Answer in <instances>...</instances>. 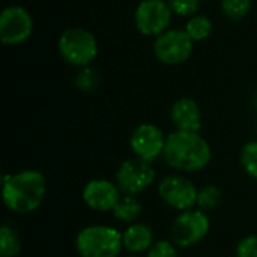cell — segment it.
<instances>
[{
	"label": "cell",
	"instance_id": "23",
	"mask_svg": "<svg viewBox=\"0 0 257 257\" xmlns=\"http://www.w3.org/2000/svg\"><path fill=\"white\" fill-rule=\"evenodd\" d=\"M146 257H178V247L169 239H160L148 250Z\"/></svg>",
	"mask_w": 257,
	"mask_h": 257
},
{
	"label": "cell",
	"instance_id": "10",
	"mask_svg": "<svg viewBox=\"0 0 257 257\" xmlns=\"http://www.w3.org/2000/svg\"><path fill=\"white\" fill-rule=\"evenodd\" d=\"M33 32V18L30 12L20 6H6L0 14V41L5 45H20L26 42Z\"/></svg>",
	"mask_w": 257,
	"mask_h": 257
},
{
	"label": "cell",
	"instance_id": "7",
	"mask_svg": "<svg viewBox=\"0 0 257 257\" xmlns=\"http://www.w3.org/2000/svg\"><path fill=\"white\" fill-rule=\"evenodd\" d=\"M157 193L166 206L178 212L193 209L197 205L199 188L184 175L164 176L157 185Z\"/></svg>",
	"mask_w": 257,
	"mask_h": 257
},
{
	"label": "cell",
	"instance_id": "15",
	"mask_svg": "<svg viewBox=\"0 0 257 257\" xmlns=\"http://www.w3.org/2000/svg\"><path fill=\"white\" fill-rule=\"evenodd\" d=\"M111 214L117 221L130 226L140 220L143 214V205L136 196H122Z\"/></svg>",
	"mask_w": 257,
	"mask_h": 257
},
{
	"label": "cell",
	"instance_id": "25",
	"mask_svg": "<svg viewBox=\"0 0 257 257\" xmlns=\"http://www.w3.org/2000/svg\"><path fill=\"white\" fill-rule=\"evenodd\" d=\"M123 257H142L140 254H128V256H123Z\"/></svg>",
	"mask_w": 257,
	"mask_h": 257
},
{
	"label": "cell",
	"instance_id": "24",
	"mask_svg": "<svg viewBox=\"0 0 257 257\" xmlns=\"http://www.w3.org/2000/svg\"><path fill=\"white\" fill-rule=\"evenodd\" d=\"M236 257H257V235H248L238 242Z\"/></svg>",
	"mask_w": 257,
	"mask_h": 257
},
{
	"label": "cell",
	"instance_id": "5",
	"mask_svg": "<svg viewBox=\"0 0 257 257\" xmlns=\"http://www.w3.org/2000/svg\"><path fill=\"white\" fill-rule=\"evenodd\" d=\"M211 230L208 212L193 208L179 212L170 227V241L178 248H191L202 242Z\"/></svg>",
	"mask_w": 257,
	"mask_h": 257
},
{
	"label": "cell",
	"instance_id": "17",
	"mask_svg": "<svg viewBox=\"0 0 257 257\" xmlns=\"http://www.w3.org/2000/svg\"><path fill=\"white\" fill-rule=\"evenodd\" d=\"M184 30L193 39V42H202L211 36V33L214 30V24L209 17L197 14V15L188 18Z\"/></svg>",
	"mask_w": 257,
	"mask_h": 257
},
{
	"label": "cell",
	"instance_id": "19",
	"mask_svg": "<svg viewBox=\"0 0 257 257\" xmlns=\"http://www.w3.org/2000/svg\"><path fill=\"white\" fill-rule=\"evenodd\" d=\"M101 83V77L98 74V71L92 66H86L78 69L77 75H75V86L80 92L84 93H92L99 87Z\"/></svg>",
	"mask_w": 257,
	"mask_h": 257
},
{
	"label": "cell",
	"instance_id": "11",
	"mask_svg": "<svg viewBox=\"0 0 257 257\" xmlns=\"http://www.w3.org/2000/svg\"><path fill=\"white\" fill-rule=\"evenodd\" d=\"M166 140L167 136L160 126L154 123H142L131 133L130 148L134 157L148 163H154L157 158L163 157Z\"/></svg>",
	"mask_w": 257,
	"mask_h": 257
},
{
	"label": "cell",
	"instance_id": "6",
	"mask_svg": "<svg viewBox=\"0 0 257 257\" xmlns=\"http://www.w3.org/2000/svg\"><path fill=\"white\" fill-rule=\"evenodd\" d=\"M157 179L154 163H148L137 157L125 160L117 172L114 182L123 196H139L149 190Z\"/></svg>",
	"mask_w": 257,
	"mask_h": 257
},
{
	"label": "cell",
	"instance_id": "8",
	"mask_svg": "<svg viewBox=\"0 0 257 257\" xmlns=\"http://www.w3.org/2000/svg\"><path fill=\"white\" fill-rule=\"evenodd\" d=\"M194 42L181 29H169L154 41V54L158 62L169 66H176L190 59Z\"/></svg>",
	"mask_w": 257,
	"mask_h": 257
},
{
	"label": "cell",
	"instance_id": "18",
	"mask_svg": "<svg viewBox=\"0 0 257 257\" xmlns=\"http://www.w3.org/2000/svg\"><path fill=\"white\" fill-rule=\"evenodd\" d=\"M221 202H223V193L217 185L208 184V185L199 188L196 208H199L205 212H211V211H215L221 205Z\"/></svg>",
	"mask_w": 257,
	"mask_h": 257
},
{
	"label": "cell",
	"instance_id": "13",
	"mask_svg": "<svg viewBox=\"0 0 257 257\" xmlns=\"http://www.w3.org/2000/svg\"><path fill=\"white\" fill-rule=\"evenodd\" d=\"M170 119L175 130L194 133H200L202 130V110L193 98L185 96L175 101L170 108Z\"/></svg>",
	"mask_w": 257,
	"mask_h": 257
},
{
	"label": "cell",
	"instance_id": "14",
	"mask_svg": "<svg viewBox=\"0 0 257 257\" xmlns=\"http://www.w3.org/2000/svg\"><path fill=\"white\" fill-rule=\"evenodd\" d=\"M122 242H123V250H126L128 253L142 254V253H148V250L154 245L155 235L151 226L137 221L126 226V229L122 232Z\"/></svg>",
	"mask_w": 257,
	"mask_h": 257
},
{
	"label": "cell",
	"instance_id": "21",
	"mask_svg": "<svg viewBox=\"0 0 257 257\" xmlns=\"http://www.w3.org/2000/svg\"><path fill=\"white\" fill-rule=\"evenodd\" d=\"M239 161L244 172L257 181V140H251L242 146Z\"/></svg>",
	"mask_w": 257,
	"mask_h": 257
},
{
	"label": "cell",
	"instance_id": "26",
	"mask_svg": "<svg viewBox=\"0 0 257 257\" xmlns=\"http://www.w3.org/2000/svg\"><path fill=\"white\" fill-rule=\"evenodd\" d=\"M253 102H254V105H256V108H257V93H256V96H254V101H253Z\"/></svg>",
	"mask_w": 257,
	"mask_h": 257
},
{
	"label": "cell",
	"instance_id": "20",
	"mask_svg": "<svg viewBox=\"0 0 257 257\" xmlns=\"http://www.w3.org/2000/svg\"><path fill=\"white\" fill-rule=\"evenodd\" d=\"M223 14L232 21L244 20L251 11V0H220Z\"/></svg>",
	"mask_w": 257,
	"mask_h": 257
},
{
	"label": "cell",
	"instance_id": "16",
	"mask_svg": "<svg viewBox=\"0 0 257 257\" xmlns=\"http://www.w3.org/2000/svg\"><path fill=\"white\" fill-rule=\"evenodd\" d=\"M21 251V238L18 230L5 223L0 227V256L17 257Z\"/></svg>",
	"mask_w": 257,
	"mask_h": 257
},
{
	"label": "cell",
	"instance_id": "12",
	"mask_svg": "<svg viewBox=\"0 0 257 257\" xmlns=\"http://www.w3.org/2000/svg\"><path fill=\"white\" fill-rule=\"evenodd\" d=\"M84 205L95 212H111L123 196L117 184L104 178L89 181L83 188Z\"/></svg>",
	"mask_w": 257,
	"mask_h": 257
},
{
	"label": "cell",
	"instance_id": "9",
	"mask_svg": "<svg viewBox=\"0 0 257 257\" xmlns=\"http://www.w3.org/2000/svg\"><path fill=\"white\" fill-rule=\"evenodd\" d=\"M173 12L167 0H142L134 11L137 30L145 36H160L170 29Z\"/></svg>",
	"mask_w": 257,
	"mask_h": 257
},
{
	"label": "cell",
	"instance_id": "4",
	"mask_svg": "<svg viewBox=\"0 0 257 257\" xmlns=\"http://www.w3.org/2000/svg\"><path fill=\"white\" fill-rule=\"evenodd\" d=\"M62 59L74 68H86L96 59L99 47L96 36L83 27L66 29L57 42Z\"/></svg>",
	"mask_w": 257,
	"mask_h": 257
},
{
	"label": "cell",
	"instance_id": "1",
	"mask_svg": "<svg viewBox=\"0 0 257 257\" xmlns=\"http://www.w3.org/2000/svg\"><path fill=\"white\" fill-rule=\"evenodd\" d=\"M161 158L179 173H194L209 166L212 149L200 133L175 130L167 136Z\"/></svg>",
	"mask_w": 257,
	"mask_h": 257
},
{
	"label": "cell",
	"instance_id": "22",
	"mask_svg": "<svg viewBox=\"0 0 257 257\" xmlns=\"http://www.w3.org/2000/svg\"><path fill=\"white\" fill-rule=\"evenodd\" d=\"M172 12L179 17H194L199 14L202 0H167Z\"/></svg>",
	"mask_w": 257,
	"mask_h": 257
},
{
	"label": "cell",
	"instance_id": "2",
	"mask_svg": "<svg viewBox=\"0 0 257 257\" xmlns=\"http://www.w3.org/2000/svg\"><path fill=\"white\" fill-rule=\"evenodd\" d=\"M47 194V179L36 169H24L3 176L2 197L5 206L18 215L35 212Z\"/></svg>",
	"mask_w": 257,
	"mask_h": 257
},
{
	"label": "cell",
	"instance_id": "3",
	"mask_svg": "<svg viewBox=\"0 0 257 257\" xmlns=\"http://www.w3.org/2000/svg\"><path fill=\"white\" fill-rule=\"evenodd\" d=\"M75 250L80 257H119L123 250L122 233L107 224L86 226L75 236Z\"/></svg>",
	"mask_w": 257,
	"mask_h": 257
}]
</instances>
